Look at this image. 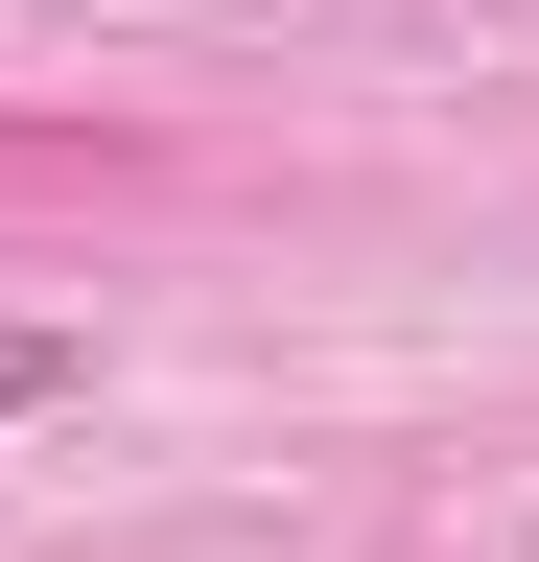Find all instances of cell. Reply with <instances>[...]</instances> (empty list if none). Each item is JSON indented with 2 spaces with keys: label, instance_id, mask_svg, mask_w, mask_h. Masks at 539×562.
<instances>
[{
  "label": "cell",
  "instance_id": "1",
  "mask_svg": "<svg viewBox=\"0 0 539 562\" xmlns=\"http://www.w3.org/2000/svg\"><path fill=\"white\" fill-rule=\"evenodd\" d=\"M71 375H94V351H71V328H0V422H47V398H71Z\"/></svg>",
  "mask_w": 539,
  "mask_h": 562
}]
</instances>
